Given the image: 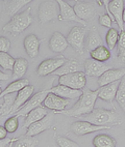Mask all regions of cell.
Segmentation results:
<instances>
[{
    "label": "cell",
    "instance_id": "cell-4",
    "mask_svg": "<svg viewBox=\"0 0 125 147\" xmlns=\"http://www.w3.org/2000/svg\"><path fill=\"white\" fill-rule=\"evenodd\" d=\"M59 16V7L56 1L46 0L43 1L38 9V17L41 24H47L54 21Z\"/></svg>",
    "mask_w": 125,
    "mask_h": 147
},
{
    "label": "cell",
    "instance_id": "cell-22",
    "mask_svg": "<svg viewBox=\"0 0 125 147\" xmlns=\"http://www.w3.org/2000/svg\"><path fill=\"white\" fill-rule=\"evenodd\" d=\"M47 114H48V112H47V110H46L45 107L40 106V107L36 108V109L31 110L29 113L27 114L26 118H25V121H24L23 127H28L30 124L35 123V122H37V121L44 118Z\"/></svg>",
    "mask_w": 125,
    "mask_h": 147
},
{
    "label": "cell",
    "instance_id": "cell-36",
    "mask_svg": "<svg viewBox=\"0 0 125 147\" xmlns=\"http://www.w3.org/2000/svg\"><path fill=\"white\" fill-rule=\"evenodd\" d=\"M56 143L59 147H79V145L76 142L72 141V140L68 139L66 137H57L56 138Z\"/></svg>",
    "mask_w": 125,
    "mask_h": 147
},
{
    "label": "cell",
    "instance_id": "cell-23",
    "mask_svg": "<svg viewBox=\"0 0 125 147\" xmlns=\"http://www.w3.org/2000/svg\"><path fill=\"white\" fill-rule=\"evenodd\" d=\"M76 71H80L79 63L76 60H67L66 62L59 68L56 69L52 75L54 76H64V75H68V74L76 73Z\"/></svg>",
    "mask_w": 125,
    "mask_h": 147
},
{
    "label": "cell",
    "instance_id": "cell-27",
    "mask_svg": "<svg viewBox=\"0 0 125 147\" xmlns=\"http://www.w3.org/2000/svg\"><path fill=\"white\" fill-rule=\"evenodd\" d=\"M100 46H102V38L100 36L99 32L96 29L91 30L88 34V37H87L85 48L89 51H92L94 49H96L97 47H100Z\"/></svg>",
    "mask_w": 125,
    "mask_h": 147
},
{
    "label": "cell",
    "instance_id": "cell-18",
    "mask_svg": "<svg viewBox=\"0 0 125 147\" xmlns=\"http://www.w3.org/2000/svg\"><path fill=\"white\" fill-rule=\"evenodd\" d=\"M119 85H120V80L104 85V86L99 87L98 98H100L102 100H105V102H113V100L116 98V94H117Z\"/></svg>",
    "mask_w": 125,
    "mask_h": 147
},
{
    "label": "cell",
    "instance_id": "cell-15",
    "mask_svg": "<svg viewBox=\"0 0 125 147\" xmlns=\"http://www.w3.org/2000/svg\"><path fill=\"white\" fill-rule=\"evenodd\" d=\"M57 2L59 7V19L61 21H74V22H79L80 24H85L83 20H80L76 13H75L74 8L70 5L69 3L65 1V0H54Z\"/></svg>",
    "mask_w": 125,
    "mask_h": 147
},
{
    "label": "cell",
    "instance_id": "cell-16",
    "mask_svg": "<svg viewBox=\"0 0 125 147\" xmlns=\"http://www.w3.org/2000/svg\"><path fill=\"white\" fill-rule=\"evenodd\" d=\"M33 91H35V87L32 86V85H27V86H25L24 88H22L21 90H19L17 92V96L15 98V102H14L13 109H12V116L16 113L18 110H20L24 106V104L32 96Z\"/></svg>",
    "mask_w": 125,
    "mask_h": 147
},
{
    "label": "cell",
    "instance_id": "cell-30",
    "mask_svg": "<svg viewBox=\"0 0 125 147\" xmlns=\"http://www.w3.org/2000/svg\"><path fill=\"white\" fill-rule=\"evenodd\" d=\"M39 141L33 137L22 136L20 138H15L13 147H36Z\"/></svg>",
    "mask_w": 125,
    "mask_h": 147
},
{
    "label": "cell",
    "instance_id": "cell-28",
    "mask_svg": "<svg viewBox=\"0 0 125 147\" xmlns=\"http://www.w3.org/2000/svg\"><path fill=\"white\" fill-rule=\"evenodd\" d=\"M91 58H93L95 60L100 61V62H105L111 58V51L109 48L104 47L103 45L100 47H97L94 50L90 51Z\"/></svg>",
    "mask_w": 125,
    "mask_h": 147
},
{
    "label": "cell",
    "instance_id": "cell-24",
    "mask_svg": "<svg viewBox=\"0 0 125 147\" xmlns=\"http://www.w3.org/2000/svg\"><path fill=\"white\" fill-rule=\"evenodd\" d=\"M27 68H28V61L25 58L19 57L16 58L15 64L13 68V78L14 80L22 79V77L26 74Z\"/></svg>",
    "mask_w": 125,
    "mask_h": 147
},
{
    "label": "cell",
    "instance_id": "cell-49",
    "mask_svg": "<svg viewBox=\"0 0 125 147\" xmlns=\"http://www.w3.org/2000/svg\"><path fill=\"white\" fill-rule=\"evenodd\" d=\"M3 2H8V1H10V0H2Z\"/></svg>",
    "mask_w": 125,
    "mask_h": 147
},
{
    "label": "cell",
    "instance_id": "cell-11",
    "mask_svg": "<svg viewBox=\"0 0 125 147\" xmlns=\"http://www.w3.org/2000/svg\"><path fill=\"white\" fill-rule=\"evenodd\" d=\"M124 0H111L107 5V13L113 17L114 22L118 24L120 30H124V22H123V11H124Z\"/></svg>",
    "mask_w": 125,
    "mask_h": 147
},
{
    "label": "cell",
    "instance_id": "cell-26",
    "mask_svg": "<svg viewBox=\"0 0 125 147\" xmlns=\"http://www.w3.org/2000/svg\"><path fill=\"white\" fill-rule=\"evenodd\" d=\"M29 85V81L27 79H19L15 80L14 82H12L11 84L6 87L5 89L2 90L1 94H0V98H2L4 95L6 94H11V93H15V92H18L19 90H21L22 88H24L25 86Z\"/></svg>",
    "mask_w": 125,
    "mask_h": 147
},
{
    "label": "cell",
    "instance_id": "cell-14",
    "mask_svg": "<svg viewBox=\"0 0 125 147\" xmlns=\"http://www.w3.org/2000/svg\"><path fill=\"white\" fill-rule=\"evenodd\" d=\"M70 100L67 98H63V97L59 96L57 94L53 93V92H49L46 96L45 100L43 102V106L46 109L52 110L53 112H59V111L66 110L67 106L69 105Z\"/></svg>",
    "mask_w": 125,
    "mask_h": 147
},
{
    "label": "cell",
    "instance_id": "cell-32",
    "mask_svg": "<svg viewBox=\"0 0 125 147\" xmlns=\"http://www.w3.org/2000/svg\"><path fill=\"white\" fill-rule=\"evenodd\" d=\"M31 1H33V0H12L10 4H8V15L11 17H14L21 9V7L25 6Z\"/></svg>",
    "mask_w": 125,
    "mask_h": 147
},
{
    "label": "cell",
    "instance_id": "cell-31",
    "mask_svg": "<svg viewBox=\"0 0 125 147\" xmlns=\"http://www.w3.org/2000/svg\"><path fill=\"white\" fill-rule=\"evenodd\" d=\"M16 58L12 57L8 52H0V66L5 71H13Z\"/></svg>",
    "mask_w": 125,
    "mask_h": 147
},
{
    "label": "cell",
    "instance_id": "cell-40",
    "mask_svg": "<svg viewBox=\"0 0 125 147\" xmlns=\"http://www.w3.org/2000/svg\"><path fill=\"white\" fill-rule=\"evenodd\" d=\"M8 131L5 129L4 125H0V140H3L6 138V135H8Z\"/></svg>",
    "mask_w": 125,
    "mask_h": 147
},
{
    "label": "cell",
    "instance_id": "cell-33",
    "mask_svg": "<svg viewBox=\"0 0 125 147\" xmlns=\"http://www.w3.org/2000/svg\"><path fill=\"white\" fill-rule=\"evenodd\" d=\"M119 33L117 29L115 28H109V30L107 31V36H105V42L107 44V48L109 50H113L116 45L118 44V40H119Z\"/></svg>",
    "mask_w": 125,
    "mask_h": 147
},
{
    "label": "cell",
    "instance_id": "cell-7",
    "mask_svg": "<svg viewBox=\"0 0 125 147\" xmlns=\"http://www.w3.org/2000/svg\"><path fill=\"white\" fill-rule=\"evenodd\" d=\"M87 30L85 27L75 26L70 30L67 35V42L75 51L83 53L85 48V38Z\"/></svg>",
    "mask_w": 125,
    "mask_h": 147
},
{
    "label": "cell",
    "instance_id": "cell-44",
    "mask_svg": "<svg viewBox=\"0 0 125 147\" xmlns=\"http://www.w3.org/2000/svg\"><path fill=\"white\" fill-rule=\"evenodd\" d=\"M101 1V3H102V5L104 4V6H105V8L107 9V5H109V2L111 1V0H100Z\"/></svg>",
    "mask_w": 125,
    "mask_h": 147
},
{
    "label": "cell",
    "instance_id": "cell-6",
    "mask_svg": "<svg viewBox=\"0 0 125 147\" xmlns=\"http://www.w3.org/2000/svg\"><path fill=\"white\" fill-rule=\"evenodd\" d=\"M59 83L73 89L83 90L87 83V75L83 71H76V73L64 75L59 77Z\"/></svg>",
    "mask_w": 125,
    "mask_h": 147
},
{
    "label": "cell",
    "instance_id": "cell-35",
    "mask_svg": "<svg viewBox=\"0 0 125 147\" xmlns=\"http://www.w3.org/2000/svg\"><path fill=\"white\" fill-rule=\"evenodd\" d=\"M18 116H11L10 118H8L4 122V127L8 131V133L10 134H13L18 129L19 127V120H18Z\"/></svg>",
    "mask_w": 125,
    "mask_h": 147
},
{
    "label": "cell",
    "instance_id": "cell-2",
    "mask_svg": "<svg viewBox=\"0 0 125 147\" xmlns=\"http://www.w3.org/2000/svg\"><path fill=\"white\" fill-rule=\"evenodd\" d=\"M81 118L96 125H119L122 122V119L120 118L119 114L115 109L107 110L102 108H94V110L90 114L83 116Z\"/></svg>",
    "mask_w": 125,
    "mask_h": 147
},
{
    "label": "cell",
    "instance_id": "cell-46",
    "mask_svg": "<svg viewBox=\"0 0 125 147\" xmlns=\"http://www.w3.org/2000/svg\"><path fill=\"white\" fill-rule=\"evenodd\" d=\"M123 22L125 24V8H124V11H123Z\"/></svg>",
    "mask_w": 125,
    "mask_h": 147
},
{
    "label": "cell",
    "instance_id": "cell-45",
    "mask_svg": "<svg viewBox=\"0 0 125 147\" xmlns=\"http://www.w3.org/2000/svg\"><path fill=\"white\" fill-rule=\"evenodd\" d=\"M96 2H97V4H98V5H102V3H101V1H100V0H95Z\"/></svg>",
    "mask_w": 125,
    "mask_h": 147
},
{
    "label": "cell",
    "instance_id": "cell-21",
    "mask_svg": "<svg viewBox=\"0 0 125 147\" xmlns=\"http://www.w3.org/2000/svg\"><path fill=\"white\" fill-rule=\"evenodd\" d=\"M68 42L67 37H65L61 32H54L50 37L49 40V48L50 50L54 53H61L65 51L68 47Z\"/></svg>",
    "mask_w": 125,
    "mask_h": 147
},
{
    "label": "cell",
    "instance_id": "cell-41",
    "mask_svg": "<svg viewBox=\"0 0 125 147\" xmlns=\"http://www.w3.org/2000/svg\"><path fill=\"white\" fill-rule=\"evenodd\" d=\"M13 141V139L11 138H5L3 140H0V147H6L11 144V142Z\"/></svg>",
    "mask_w": 125,
    "mask_h": 147
},
{
    "label": "cell",
    "instance_id": "cell-42",
    "mask_svg": "<svg viewBox=\"0 0 125 147\" xmlns=\"http://www.w3.org/2000/svg\"><path fill=\"white\" fill-rule=\"evenodd\" d=\"M10 78H11V77H10L8 74H5L4 71H0V81H8Z\"/></svg>",
    "mask_w": 125,
    "mask_h": 147
},
{
    "label": "cell",
    "instance_id": "cell-3",
    "mask_svg": "<svg viewBox=\"0 0 125 147\" xmlns=\"http://www.w3.org/2000/svg\"><path fill=\"white\" fill-rule=\"evenodd\" d=\"M32 21L33 20L31 17V8L28 7L26 11L12 17L11 20L2 27V30L3 32L10 33L12 35H18L24 30H26L31 25Z\"/></svg>",
    "mask_w": 125,
    "mask_h": 147
},
{
    "label": "cell",
    "instance_id": "cell-38",
    "mask_svg": "<svg viewBox=\"0 0 125 147\" xmlns=\"http://www.w3.org/2000/svg\"><path fill=\"white\" fill-rule=\"evenodd\" d=\"M11 48V42L4 36H0V52H8Z\"/></svg>",
    "mask_w": 125,
    "mask_h": 147
},
{
    "label": "cell",
    "instance_id": "cell-48",
    "mask_svg": "<svg viewBox=\"0 0 125 147\" xmlns=\"http://www.w3.org/2000/svg\"><path fill=\"white\" fill-rule=\"evenodd\" d=\"M1 11H2V5H1V3H0V15H1Z\"/></svg>",
    "mask_w": 125,
    "mask_h": 147
},
{
    "label": "cell",
    "instance_id": "cell-10",
    "mask_svg": "<svg viewBox=\"0 0 125 147\" xmlns=\"http://www.w3.org/2000/svg\"><path fill=\"white\" fill-rule=\"evenodd\" d=\"M112 126H107V125H96L89 122V121H76L73 122L70 126L71 131L74 133L76 136H83V135H88L95 133V131H102V129H109Z\"/></svg>",
    "mask_w": 125,
    "mask_h": 147
},
{
    "label": "cell",
    "instance_id": "cell-34",
    "mask_svg": "<svg viewBox=\"0 0 125 147\" xmlns=\"http://www.w3.org/2000/svg\"><path fill=\"white\" fill-rule=\"evenodd\" d=\"M115 100H117V102L119 104L120 107L122 108V110L125 113V76L120 80V85Z\"/></svg>",
    "mask_w": 125,
    "mask_h": 147
},
{
    "label": "cell",
    "instance_id": "cell-12",
    "mask_svg": "<svg viewBox=\"0 0 125 147\" xmlns=\"http://www.w3.org/2000/svg\"><path fill=\"white\" fill-rule=\"evenodd\" d=\"M112 66L104 62L97 61L93 58H89L85 61V74L89 77H101L105 71L111 69Z\"/></svg>",
    "mask_w": 125,
    "mask_h": 147
},
{
    "label": "cell",
    "instance_id": "cell-9",
    "mask_svg": "<svg viewBox=\"0 0 125 147\" xmlns=\"http://www.w3.org/2000/svg\"><path fill=\"white\" fill-rule=\"evenodd\" d=\"M66 58L63 56L56 58H49L46 60L42 61L40 63V65L37 68V74L38 76L40 77H46L48 75H52L56 69H59L65 62H66Z\"/></svg>",
    "mask_w": 125,
    "mask_h": 147
},
{
    "label": "cell",
    "instance_id": "cell-47",
    "mask_svg": "<svg viewBox=\"0 0 125 147\" xmlns=\"http://www.w3.org/2000/svg\"><path fill=\"white\" fill-rule=\"evenodd\" d=\"M14 140H15V139H13V141L11 142V144L8 145V147H13V143H14Z\"/></svg>",
    "mask_w": 125,
    "mask_h": 147
},
{
    "label": "cell",
    "instance_id": "cell-29",
    "mask_svg": "<svg viewBox=\"0 0 125 147\" xmlns=\"http://www.w3.org/2000/svg\"><path fill=\"white\" fill-rule=\"evenodd\" d=\"M2 98H3V102L0 105V115L1 116L11 115L13 105L14 102H15V98L16 97H14L13 93H11V94L4 95Z\"/></svg>",
    "mask_w": 125,
    "mask_h": 147
},
{
    "label": "cell",
    "instance_id": "cell-1",
    "mask_svg": "<svg viewBox=\"0 0 125 147\" xmlns=\"http://www.w3.org/2000/svg\"><path fill=\"white\" fill-rule=\"evenodd\" d=\"M98 98V90L89 89V88H83V94L80 95L77 102H75L73 107L66 110L54 112V114H61L69 117H76V118H81L83 116L90 114L94 110L96 100Z\"/></svg>",
    "mask_w": 125,
    "mask_h": 147
},
{
    "label": "cell",
    "instance_id": "cell-5",
    "mask_svg": "<svg viewBox=\"0 0 125 147\" xmlns=\"http://www.w3.org/2000/svg\"><path fill=\"white\" fill-rule=\"evenodd\" d=\"M50 91H51V88L50 89H49V88H46V89H43L38 92V93H36V94H33L29 100L24 104L23 107H22L20 110L17 111L14 115L18 116V117H20V116H25V117H26L27 114L29 113L30 111L33 110V109H36V108H38V107H40V106L42 105L43 102L45 100L47 94Z\"/></svg>",
    "mask_w": 125,
    "mask_h": 147
},
{
    "label": "cell",
    "instance_id": "cell-51",
    "mask_svg": "<svg viewBox=\"0 0 125 147\" xmlns=\"http://www.w3.org/2000/svg\"><path fill=\"white\" fill-rule=\"evenodd\" d=\"M65 1H70V0H65ZM92 1H95V0H92Z\"/></svg>",
    "mask_w": 125,
    "mask_h": 147
},
{
    "label": "cell",
    "instance_id": "cell-8",
    "mask_svg": "<svg viewBox=\"0 0 125 147\" xmlns=\"http://www.w3.org/2000/svg\"><path fill=\"white\" fill-rule=\"evenodd\" d=\"M76 16L85 21H90L97 13V4L91 1H76L73 6Z\"/></svg>",
    "mask_w": 125,
    "mask_h": 147
},
{
    "label": "cell",
    "instance_id": "cell-39",
    "mask_svg": "<svg viewBox=\"0 0 125 147\" xmlns=\"http://www.w3.org/2000/svg\"><path fill=\"white\" fill-rule=\"evenodd\" d=\"M118 49H119V53L122 52L125 49V30L119 33V40H118Z\"/></svg>",
    "mask_w": 125,
    "mask_h": 147
},
{
    "label": "cell",
    "instance_id": "cell-37",
    "mask_svg": "<svg viewBox=\"0 0 125 147\" xmlns=\"http://www.w3.org/2000/svg\"><path fill=\"white\" fill-rule=\"evenodd\" d=\"M98 21H99V24L104 27H107V28H112L113 27V22H114V20H113V18L109 16V13H102V15H100Z\"/></svg>",
    "mask_w": 125,
    "mask_h": 147
},
{
    "label": "cell",
    "instance_id": "cell-50",
    "mask_svg": "<svg viewBox=\"0 0 125 147\" xmlns=\"http://www.w3.org/2000/svg\"><path fill=\"white\" fill-rule=\"evenodd\" d=\"M1 92H2V90H1V87H0V94H1Z\"/></svg>",
    "mask_w": 125,
    "mask_h": 147
},
{
    "label": "cell",
    "instance_id": "cell-43",
    "mask_svg": "<svg viewBox=\"0 0 125 147\" xmlns=\"http://www.w3.org/2000/svg\"><path fill=\"white\" fill-rule=\"evenodd\" d=\"M119 58H120V60L122 61L123 63H125V49L122 51V52L119 53Z\"/></svg>",
    "mask_w": 125,
    "mask_h": 147
},
{
    "label": "cell",
    "instance_id": "cell-17",
    "mask_svg": "<svg viewBox=\"0 0 125 147\" xmlns=\"http://www.w3.org/2000/svg\"><path fill=\"white\" fill-rule=\"evenodd\" d=\"M124 76H125V67L111 68L107 71H105L101 77H99L97 83H98L99 87H101L107 84H109V83H113L115 81H119Z\"/></svg>",
    "mask_w": 125,
    "mask_h": 147
},
{
    "label": "cell",
    "instance_id": "cell-19",
    "mask_svg": "<svg viewBox=\"0 0 125 147\" xmlns=\"http://www.w3.org/2000/svg\"><path fill=\"white\" fill-rule=\"evenodd\" d=\"M42 40L38 38L35 34H29L24 38V49L26 51L27 55L31 58H36L39 55L40 44Z\"/></svg>",
    "mask_w": 125,
    "mask_h": 147
},
{
    "label": "cell",
    "instance_id": "cell-25",
    "mask_svg": "<svg viewBox=\"0 0 125 147\" xmlns=\"http://www.w3.org/2000/svg\"><path fill=\"white\" fill-rule=\"evenodd\" d=\"M116 140L107 134H99L93 139L94 147H116Z\"/></svg>",
    "mask_w": 125,
    "mask_h": 147
},
{
    "label": "cell",
    "instance_id": "cell-13",
    "mask_svg": "<svg viewBox=\"0 0 125 147\" xmlns=\"http://www.w3.org/2000/svg\"><path fill=\"white\" fill-rule=\"evenodd\" d=\"M53 115L54 113H48L44 118L37 121L35 123L30 124L27 127V131L26 134H25V136L35 137L37 135L43 133V131L49 129L51 127V125H52V122H53Z\"/></svg>",
    "mask_w": 125,
    "mask_h": 147
},
{
    "label": "cell",
    "instance_id": "cell-20",
    "mask_svg": "<svg viewBox=\"0 0 125 147\" xmlns=\"http://www.w3.org/2000/svg\"><path fill=\"white\" fill-rule=\"evenodd\" d=\"M51 92H53L59 96L63 97V98H67V100H73V98H79V96L83 94V90L78 89H73L65 85H56V86L51 88Z\"/></svg>",
    "mask_w": 125,
    "mask_h": 147
}]
</instances>
